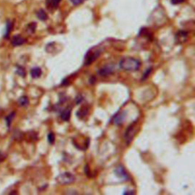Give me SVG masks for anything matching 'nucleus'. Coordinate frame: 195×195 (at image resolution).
I'll list each match as a JSON object with an SVG mask.
<instances>
[{"mask_svg": "<svg viewBox=\"0 0 195 195\" xmlns=\"http://www.w3.org/2000/svg\"><path fill=\"white\" fill-rule=\"evenodd\" d=\"M119 67L126 71H137L140 69L141 62L134 57H124L120 61Z\"/></svg>", "mask_w": 195, "mask_h": 195, "instance_id": "f257e3e1", "label": "nucleus"}, {"mask_svg": "<svg viewBox=\"0 0 195 195\" xmlns=\"http://www.w3.org/2000/svg\"><path fill=\"white\" fill-rule=\"evenodd\" d=\"M103 48H100V47H95L91 48L90 50H88L85 56V61L84 64L86 66H89L92 64V63L95 62L99 57L101 54L103 52Z\"/></svg>", "mask_w": 195, "mask_h": 195, "instance_id": "f03ea898", "label": "nucleus"}, {"mask_svg": "<svg viewBox=\"0 0 195 195\" xmlns=\"http://www.w3.org/2000/svg\"><path fill=\"white\" fill-rule=\"evenodd\" d=\"M57 183L61 185H68L73 183L76 180L74 174L70 172H63L57 177L56 178Z\"/></svg>", "mask_w": 195, "mask_h": 195, "instance_id": "7ed1b4c3", "label": "nucleus"}, {"mask_svg": "<svg viewBox=\"0 0 195 195\" xmlns=\"http://www.w3.org/2000/svg\"><path fill=\"white\" fill-rule=\"evenodd\" d=\"M136 124H137V122L135 121L133 122V124H130L127 129L126 130L125 132V140H126V143H127V145H130L131 143V142L133 141V137H134L135 134L137 132V130H136Z\"/></svg>", "mask_w": 195, "mask_h": 195, "instance_id": "20e7f679", "label": "nucleus"}, {"mask_svg": "<svg viewBox=\"0 0 195 195\" xmlns=\"http://www.w3.org/2000/svg\"><path fill=\"white\" fill-rule=\"evenodd\" d=\"M116 70V65L114 63H108L106 64L105 66H104L102 69L98 71V73H99V76H104V77H106V76H110V75L113 74V73L115 72Z\"/></svg>", "mask_w": 195, "mask_h": 195, "instance_id": "39448f33", "label": "nucleus"}, {"mask_svg": "<svg viewBox=\"0 0 195 195\" xmlns=\"http://www.w3.org/2000/svg\"><path fill=\"white\" fill-rule=\"evenodd\" d=\"M114 174L118 176V178H121L123 181H129V180H130V177H129L128 173L127 172L124 167L121 165H118V166L115 168V170H114Z\"/></svg>", "mask_w": 195, "mask_h": 195, "instance_id": "423d86ee", "label": "nucleus"}, {"mask_svg": "<svg viewBox=\"0 0 195 195\" xmlns=\"http://www.w3.org/2000/svg\"><path fill=\"white\" fill-rule=\"evenodd\" d=\"M126 119V112L124 111H118L115 115L113 117L112 122L114 125L120 126L123 124Z\"/></svg>", "mask_w": 195, "mask_h": 195, "instance_id": "0eeeda50", "label": "nucleus"}, {"mask_svg": "<svg viewBox=\"0 0 195 195\" xmlns=\"http://www.w3.org/2000/svg\"><path fill=\"white\" fill-rule=\"evenodd\" d=\"M188 32L184 30H180L175 34V42L178 44H184L187 41Z\"/></svg>", "mask_w": 195, "mask_h": 195, "instance_id": "6e6552de", "label": "nucleus"}, {"mask_svg": "<svg viewBox=\"0 0 195 195\" xmlns=\"http://www.w3.org/2000/svg\"><path fill=\"white\" fill-rule=\"evenodd\" d=\"M72 112V107L67 106L60 111V118L63 121H69L70 120Z\"/></svg>", "mask_w": 195, "mask_h": 195, "instance_id": "1a4fd4ad", "label": "nucleus"}, {"mask_svg": "<svg viewBox=\"0 0 195 195\" xmlns=\"http://www.w3.org/2000/svg\"><path fill=\"white\" fill-rule=\"evenodd\" d=\"M89 107L88 106H83L80 109H79V111L76 112V115L80 119H83L84 118H86V116L89 114Z\"/></svg>", "mask_w": 195, "mask_h": 195, "instance_id": "9d476101", "label": "nucleus"}, {"mask_svg": "<svg viewBox=\"0 0 195 195\" xmlns=\"http://www.w3.org/2000/svg\"><path fill=\"white\" fill-rule=\"evenodd\" d=\"M25 43V39L24 37H22L20 35H16L13 37L12 41H11V44H12L13 46L18 47V46H21L23 44Z\"/></svg>", "mask_w": 195, "mask_h": 195, "instance_id": "9b49d317", "label": "nucleus"}, {"mask_svg": "<svg viewBox=\"0 0 195 195\" xmlns=\"http://www.w3.org/2000/svg\"><path fill=\"white\" fill-rule=\"evenodd\" d=\"M61 0H47L46 5L48 8L55 9L58 7Z\"/></svg>", "mask_w": 195, "mask_h": 195, "instance_id": "f8f14e48", "label": "nucleus"}, {"mask_svg": "<svg viewBox=\"0 0 195 195\" xmlns=\"http://www.w3.org/2000/svg\"><path fill=\"white\" fill-rule=\"evenodd\" d=\"M42 74L41 69L39 67H34L31 70V76L33 79H37V78L41 77Z\"/></svg>", "mask_w": 195, "mask_h": 195, "instance_id": "ddd939ff", "label": "nucleus"}, {"mask_svg": "<svg viewBox=\"0 0 195 195\" xmlns=\"http://www.w3.org/2000/svg\"><path fill=\"white\" fill-rule=\"evenodd\" d=\"M37 18L40 19L41 21H46L48 18L47 14L46 11L44 9L39 10V11L37 12Z\"/></svg>", "mask_w": 195, "mask_h": 195, "instance_id": "4468645a", "label": "nucleus"}, {"mask_svg": "<svg viewBox=\"0 0 195 195\" xmlns=\"http://www.w3.org/2000/svg\"><path fill=\"white\" fill-rule=\"evenodd\" d=\"M18 104L21 107H26L29 104V100L27 96H22L18 100Z\"/></svg>", "mask_w": 195, "mask_h": 195, "instance_id": "2eb2a0df", "label": "nucleus"}, {"mask_svg": "<svg viewBox=\"0 0 195 195\" xmlns=\"http://www.w3.org/2000/svg\"><path fill=\"white\" fill-rule=\"evenodd\" d=\"M152 67L148 68L147 70L144 72V73H143V77H142V81H145V80H147L148 78H149V76L151 75V73H152Z\"/></svg>", "mask_w": 195, "mask_h": 195, "instance_id": "dca6fc26", "label": "nucleus"}, {"mask_svg": "<svg viewBox=\"0 0 195 195\" xmlns=\"http://www.w3.org/2000/svg\"><path fill=\"white\" fill-rule=\"evenodd\" d=\"M47 140H48V143L50 144H54V142H55V135L53 132H50L47 135Z\"/></svg>", "mask_w": 195, "mask_h": 195, "instance_id": "f3484780", "label": "nucleus"}, {"mask_svg": "<svg viewBox=\"0 0 195 195\" xmlns=\"http://www.w3.org/2000/svg\"><path fill=\"white\" fill-rule=\"evenodd\" d=\"M17 73L19 75V76H21V77H24L26 75L25 70H24V69L21 67H18Z\"/></svg>", "mask_w": 195, "mask_h": 195, "instance_id": "a211bd4d", "label": "nucleus"}, {"mask_svg": "<svg viewBox=\"0 0 195 195\" xmlns=\"http://www.w3.org/2000/svg\"><path fill=\"white\" fill-rule=\"evenodd\" d=\"M36 23H31V24H29L28 27V30L31 33H34V32L35 31V30H36Z\"/></svg>", "mask_w": 195, "mask_h": 195, "instance_id": "6ab92c4d", "label": "nucleus"}, {"mask_svg": "<svg viewBox=\"0 0 195 195\" xmlns=\"http://www.w3.org/2000/svg\"><path fill=\"white\" fill-rule=\"evenodd\" d=\"M15 115V113L13 112V113H11V114H10V115H8V117H7L6 121H7V124H8V127H9L10 124H11V121L13 120V118H14Z\"/></svg>", "mask_w": 195, "mask_h": 195, "instance_id": "aec40b11", "label": "nucleus"}, {"mask_svg": "<svg viewBox=\"0 0 195 195\" xmlns=\"http://www.w3.org/2000/svg\"><path fill=\"white\" fill-rule=\"evenodd\" d=\"M84 100V99H83V97L81 95H79L76 98V105H80V104H81L82 102H83V101Z\"/></svg>", "mask_w": 195, "mask_h": 195, "instance_id": "412c9836", "label": "nucleus"}, {"mask_svg": "<svg viewBox=\"0 0 195 195\" xmlns=\"http://www.w3.org/2000/svg\"><path fill=\"white\" fill-rule=\"evenodd\" d=\"M11 28H12V24H11V23L10 22H8V24H7V28H6V34H5V36H8V34H10V32H11Z\"/></svg>", "mask_w": 195, "mask_h": 195, "instance_id": "4be33fe9", "label": "nucleus"}, {"mask_svg": "<svg viewBox=\"0 0 195 195\" xmlns=\"http://www.w3.org/2000/svg\"><path fill=\"white\" fill-rule=\"evenodd\" d=\"M70 1H71V2L73 4V5H77L83 3V2H84V1H86V0H70Z\"/></svg>", "mask_w": 195, "mask_h": 195, "instance_id": "5701e85b", "label": "nucleus"}, {"mask_svg": "<svg viewBox=\"0 0 195 195\" xmlns=\"http://www.w3.org/2000/svg\"><path fill=\"white\" fill-rule=\"evenodd\" d=\"M185 0H171V3L172 5H178V4H181L182 2H184Z\"/></svg>", "mask_w": 195, "mask_h": 195, "instance_id": "b1692460", "label": "nucleus"}, {"mask_svg": "<svg viewBox=\"0 0 195 195\" xmlns=\"http://www.w3.org/2000/svg\"><path fill=\"white\" fill-rule=\"evenodd\" d=\"M85 173H86V174L87 175V176H90V168H89V165H86V166H85Z\"/></svg>", "mask_w": 195, "mask_h": 195, "instance_id": "393cba45", "label": "nucleus"}, {"mask_svg": "<svg viewBox=\"0 0 195 195\" xmlns=\"http://www.w3.org/2000/svg\"><path fill=\"white\" fill-rule=\"evenodd\" d=\"M5 155H4L2 152H0V162H2V161L5 159Z\"/></svg>", "mask_w": 195, "mask_h": 195, "instance_id": "a878e982", "label": "nucleus"}, {"mask_svg": "<svg viewBox=\"0 0 195 195\" xmlns=\"http://www.w3.org/2000/svg\"><path fill=\"white\" fill-rule=\"evenodd\" d=\"M133 193H135V192L133 191H130V190H127V191H124V194H133Z\"/></svg>", "mask_w": 195, "mask_h": 195, "instance_id": "bb28decb", "label": "nucleus"}]
</instances>
